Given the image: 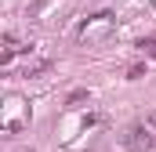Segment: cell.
I'll use <instances>...</instances> for the list:
<instances>
[{"instance_id": "2", "label": "cell", "mask_w": 156, "mask_h": 152, "mask_svg": "<svg viewBox=\"0 0 156 152\" xmlns=\"http://www.w3.org/2000/svg\"><path fill=\"white\" fill-rule=\"evenodd\" d=\"M51 69V58H37V62H26V76H40Z\"/></svg>"}, {"instance_id": "1", "label": "cell", "mask_w": 156, "mask_h": 152, "mask_svg": "<svg viewBox=\"0 0 156 152\" xmlns=\"http://www.w3.org/2000/svg\"><path fill=\"white\" fill-rule=\"evenodd\" d=\"M153 145H156V134L145 127V123H138V127L127 130V149H131V152H149Z\"/></svg>"}, {"instance_id": "3", "label": "cell", "mask_w": 156, "mask_h": 152, "mask_svg": "<svg viewBox=\"0 0 156 152\" xmlns=\"http://www.w3.org/2000/svg\"><path fill=\"white\" fill-rule=\"evenodd\" d=\"M138 47H145V51H149V54H153V58H156V40H142Z\"/></svg>"}]
</instances>
